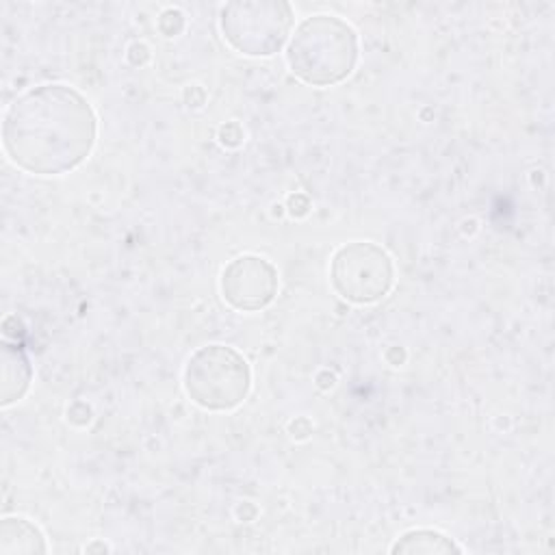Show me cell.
I'll return each mask as SVG.
<instances>
[{
	"label": "cell",
	"instance_id": "5b68a950",
	"mask_svg": "<svg viewBox=\"0 0 555 555\" xmlns=\"http://www.w3.org/2000/svg\"><path fill=\"white\" fill-rule=\"evenodd\" d=\"M330 280L343 299L351 304H373L388 295L395 269L390 256L379 245L353 241L332 256Z\"/></svg>",
	"mask_w": 555,
	"mask_h": 555
},
{
	"label": "cell",
	"instance_id": "52a82bcc",
	"mask_svg": "<svg viewBox=\"0 0 555 555\" xmlns=\"http://www.w3.org/2000/svg\"><path fill=\"white\" fill-rule=\"evenodd\" d=\"M33 369L20 345L2 343V386H0V403L9 405L20 401L30 386Z\"/></svg>",
	"mask_w": 555,
	"mask_h": 555
},
{
	"label": "cell",
	"instance_id": "6da1fadb",
	"mask_svg": "<svg viewBox=\"0 0 555 555\" xmlns=\"http://www.w3.org/2000/svg\"><path fill=\"white\" fill-rule=\"evenodd\" d=\"M98 119L82 93L67 85H39L4 113L2 145L13 165L37 176L76 169L93 150Z\"/></svg>",
	"mask_w": 555,
	"mask_h": 555
},
{
	"label": "cell",
	"instance_id": "9c48e42d",
	"mask_svg": "<svg viewBox=\"0 0 555 555\" xmlns=\"http://www.w3.org/2000/svg\"><path fill=\"white\" fill-rule=\"evenodd\" d=\"M462 548L440 531L434 529H412L405 531L397 542L390 546L395 555H440V553H460Z\"/></svg>",
	"mask_w": 555,
	"mask_h": 555
},
{
	"label": "cell",
	"instance_id": "3957f363",
	"mask_svg": "<svg viewBox=\"0 0 555 555\" xmlns=\"http://www.w3.org/2000/svg\"><path fill=\"white\" fill-rule=\"evenodd\" d=\"M184 390L204 410L223 412L241 405L251 386L247 360L228 345H206L197 349L182 373Z\"/></svg>",
	"mask_w": 555,
	"mask_h": 555
},
{
	"label": "cell",
	"instance_id": "7a4b0ae2",
	"mask_svg": "<svg viewBox=\"0 0 555 555\" xmlns=\"http://www.w3.org/2000/svg\"><path fill=\"white\" fill-rule=\"evenodd\" d=\"M286 61L291 72L306 85H336L356 67L358 35L336 15H312L297 26Z\"/></svg>",
	"mask_w": 555,
	"mask_h": 555
},
{
	"label": "cell",
	"instance_id": "277c9868",
	"mask_svg": "<svg viewBox=\"0 0 555 555\" xmlns=\"http://www.w3.org/2000/svg\"><path fill=\"white\" fill-rule=\"evenodd\" d=\"M293 9L280 0L230 2L221 9V33L225 41L247 56L275 54L291 30Z\"/></svg>",
	"mask_w": 555,
	"mask_h": 555
},
{
	"label": "cell",
	"instance_id": "ba28073f",
	"mask_svg": "<svg viewBox=\"0 0 555 555\" xmlns=\"http://www.w3.org/2000/svg\"><path fill=\"white\" fill-rule=\"evenodd\" d=\"M46 551V538L30 520L13 516L0 522V555H33Z\"/></svg>",
	"mask_w": 555,
	"mask_h": 555
},
{
	"label": "cell",
	"instance_id": "8992f818",
	"mask_svg": "<svg viewBox=\"0 0 555 555\" xmlns=\"http://www.w3.org/2000/svg\"><path fill=\"white\" fill-rule=\"evenodd\" d=\"M275 293L278 271L260 256H238L221 271V295L234 310H260L273 301Z\"/></svg>",
	"mask_w": 555,
	"mask_h": 555
}]
</instances>
